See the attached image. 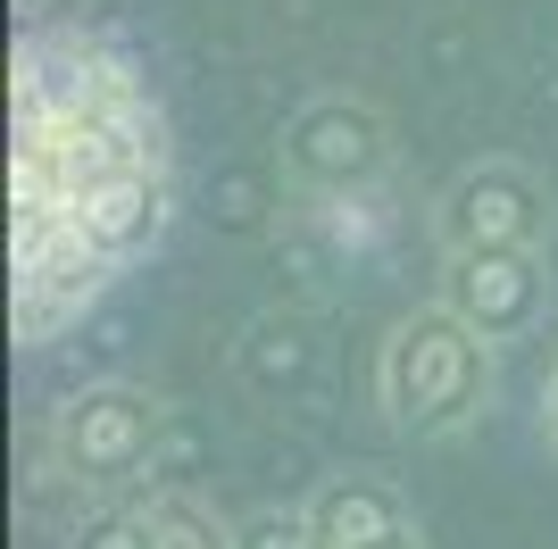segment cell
<instances>
[{
	"label": "cell",
	"mask_w": 558,
	"mask_h": 549,
	"mask_svg": "<svg viewBox=\"0 0 558 549\" xmlns=\"http://www.w3.org/2000/svg\"><path fill=\"white\" fill-rule=\"evenodd\" d=\"M442 308L475 325L492 350L525 342L550 317V267L542 251H442Z\"/></svg>",
	"instance_id": "8992f818"
},
{
	"label": "cell",
	"mask_w": 558,
	"mask_h": 549,
	"mask_svg": "<svg viewBox=\"0 0 558 549\" xmlns=\"http://www.w3.org/2000/svg\"><path fill=\"white\" fill-rule=\"evenodd\" d=\"M167 434V408L159 391L142 383H84L59 400V416H50V466L75 483V491H125V483L150 466V450H159Z\"/></svg>",
	"instance_id": "3957f363"
},
{
	"label": "cell",
	"mask_w": 558,
	"mask_h": 549,
	"mask_svg": "<svg viewBox=\"0 0 558 549\" xmlns=\"http://www.w3.org/2000/svg\"><path fill=\"white\" fill-rule=\"evenodd\" d=\"M375 400L409 441L466 434L492 400V342L450 308H417V317L392 325V342L375 358Z\"/></svg>",
	"instance_id": "7a4b0ae2"
},
{
	"label": "cell",
	"mask_w": 558,
	"mask_h": 549,
	"mask_svg": "<svg viewBox=\"0 0 558 549\" xmlns=\"http://www.w3.org/2000/svg\"><path fill=\"white\" fill-rule=\"evenodd\" d=\"M375 549H434V541H425V533L409 525V533H392V541H375Z\"/></svg>",
	"instance_id": "4fadbf2b"
},
{
	"label": "cell",
	"mask_w": 558,
	"mask_h": 549,
	"mask_svg": "<svg viewBox=\"0 0 558 549\" xmlns=\"http://www.w3.org/2000/svg\"><path fill=\"white\" fill-rule=\"evenodd\" d=\"M308 525L326 549H375L392 533H409V500H400L392 475H333L308 491Z\"/></svg>",
	"instance_id": "52a82bcc"
},
{
	"label": "cell",
	"mask_w": 558,
	"mask_h": 549,
	"mask_svg": "<svg viewBox=\"0 0 558 549\" xmlns=\"http://www.w3.org/2000/svg\"><path fill=\"white\" fill-rule=\"evenodd\" d=\"M68 549H142V508H117V500H100L84 525L68 533Z\"/></svg>",
	"instance_id": "30bf717a"
},
{
	"label": "cell",
	"mask_w": 558,
	"mask_h": 549,
	"mask_svg": "<svg viewBox=\"0 0 558 549\" xmlns=\"http://www.w3.org/2000/svg\"><path fill=\"white\" fill-rule=\"evenodd\" d=\"M542 434H550V450H558V375H550V391H542Z\"/></svg>",
	"instance_id": "7c38bea8"
},
{
	"label": "cell",
	"mask_w": 558,
	"mask_h": 549,
	"mask_svg": "<svg viewBox=\"0 0 558 549\" xmlns=\"http://www.w3.org/2000/svg\"><path fill=\"white\" fill-rule=\"evenodd\" d=\"M9 258L17 333L59 325L159 251L167 233V125L142 68L93 25L25 34L9 59Z\"/></svg>",
	"instance_id": "6da1fadb"
},
{
	"label": "cell",
	"mask_w": 558,
	"mask_h": 549,
	"mask_svg": "<svg viewBox=\"0 0 558 549\" xmlns=\"http://www.w3.org/2000/svg\"><path fill=\"white\" fill-rule=\"evenodd\" d=\"M142 549H233V525L217 516V508L167 491V500L142 508Z\"/></svg>",
	"instance_id": "ba28073f"
},
{
	"label": "cell",
	"mask_w": 558,
	"mask_h": 549,
	"mask_svg": "<svg viewBox=\"0 0 558 549\" xmlns=\"http://www.w3.org/2000/svg\"><path fill=\"white\" fill-rule=\"evenodd\" d=\"M233 549H326V541L308 525V508H258L233 525Z\"/></svg>",
	"instance_id": "9c48e42d"
},
{
	"label": "cell",
	"mask_w": 558,
	"mask_h": 549,
	"mask_svg": "<svg viewBox=\"0 0 558 549\" xmlns=\"http://www.w3.org/2000/svg\"><path fill=\"white\" fill-rule=\"evenodd\" d=\"M434 242L442 251H542L550 242V192L517 159H475L434 200Z\"/></svg>",
	"instance_id": "5b68a950"
},
{
	"label": "cell",
	"mask_w": 558,
	"mask_h": 549,
	"mask_svg": "<svg viewBox=\"0 0 558 549\" xmlns=\"http://www.w3.org/2000/svg\"><path fill=\"white\" fill-rule=\"evenodd\" d=\"M68 9H75V0H17L25 34H50V25H68Z\"/></svg>",
	"instance_id": "8fae6325"
},
{
	"label": "cell",
	"mask_w": 558,
	"mask_h": 549,
	"mask_svg": "<svg viewBox=\"0 0 558 549\" xmlns=\"http://www.w3.org/2000/svg\"><path fill=\"white\" fill-rule=\"evenodd\" d=\"M276 159H283V183L308 192V200H359L392 167V117L375 100H359V91H317L283 125Z\"/></svg>",
	"instance_id": "277c9868"
}]
</instances>
